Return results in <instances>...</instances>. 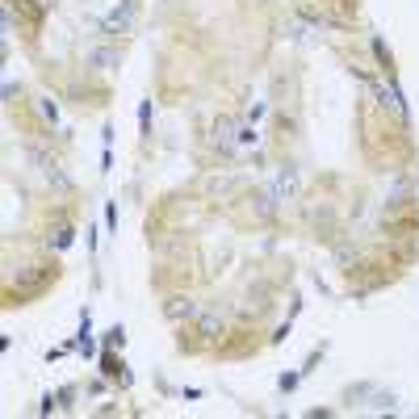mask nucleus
I'll use <instances>...</instances> for the list:
<instances>
[{"instance_id": "9d476101", "label": "nucleus", "mask_w": 419, "mask_h": 419, "mask_svg": "<svg viewBox=\"0 0 419 419\" xmlns=\"http://www.w3.org/2000/svg\"><path fill=\"white\" fill-rule=\"evenodd\" d=\"M248 143H256V126L239 122V147H248Z\"/></svg>"}, {"instance_id": "39448f33", "label": "nucleus", "mask_w": 419, "mask_h": 419, "mask_svg": "<svg viewBox=\"0 0 419 419\" xmlns=\"http://www.w3.org/2000/svg\"><path fill=\"white\" fill-rule=\"evenodd\" d=\"M294 189H298V176H294V168H285V172L273 180V193H269V197H273V201H290Z\"/></svg>"}, {"instance_id": "0eeeda50", "label": "nucleus", "mask_w": 419, "mask_h": 419, "mask_svg": "<svg viewBox=\"0 0 419 419\" xmlns=\"http://www.w3.org/2000/svg\"><path fill=\"white\" fill-rule=\"evenodd\" d=\"M71 239H76V231H71V227H59V231H55L46 243H50L55 252H63V248H71Z\"/></svg>"}, {"instance_id": "1a4fd4ad", "label": "nucleus", "mask_w": 419, "mask_h": 419, "mask_svg": "<svg viewBox=\"0 0 419 419\" xmlns=\"http://www.w3.org/2000/svg\"><path fill=\"white\" fill-rule=\"evenodd\" d=\"M151 113H155V109H151V101H143V105H139V126H143V134L151 130Z\"/></svg>"}, {"instance_id": "7ed1b4c3", "label": "nucleus", "mask_w": 419, "mask_h": 419, "mask_svg": "<svg viewBox=\"0 0 419 419\" xmlns=\"http://www.w3.org/2000/svg\"><path fill=\"white\" fill-rule=\"evenodd\" d=\"M193 323H197V336H201V340H222V336H227V319H222L218 311H201Z\"/></svg>"}, {"instance_id": "f257e3e1", "label": "nucleus", "mask_w": 419, "mask_h": 419, "mask_svg": "<svg viewBox=\"0 0 419 419\" xmlns=\"http://www.w3.org/2000/svg\"><path fill=\"white\" fill-rule=\"evenodd\" d=\"M210 143H214L222 155H231V151L239 147V122H235V118H218L214 130H210Z\"/></svg>"}, {"instance_id": "f03ea898", "label": "nucleus", "mask_w": 419, "mask_h": 419, "mask_svg": "<svg viewBox=\"0 0 419 419\" xmlns=\"http://www.w3.org/2000/svg\"><path fill=\"white\" fill-rule=\"evenodd\" d=\"M164 315H168L172 323H193V319L201 315V306H197L193 298H168V302H164Z\"/></svg>"}, {"instance_id": "6e6552de", "label": "nucleus", "mask_w": 419, "mask_h": 419, "mask_svg": "<svg viewBox=\"0 0 419 419\" xmlns=\"http://www.w3.org/2000/svg\"><path fill=\"white\" fill-rule=\"evenodd\" d=\"M38 113H42V122H50V126H59V105H55L50 97H42V101H38Z\"/></svg>"}, {"instance_id": "20e7f679", "label": "nucleus", "mask_w": 419, "mask_h": 419, "mask_svg": "<svg viewBox=\"0 0 419 419\" xmlns=\"http://www.w3.org/2000/svg\"><path fill=\"white\" fill-rule=\"evenodd\" d=\"M130 21H134V0H122V8H113L105 17V34H126Z\"/></svg>"}, {"instance_id": "423d86ee", "label": "nucleus", "mask_w": 419, "mask_h": 419, "mask_svg": "<svg viewBox=\"0 0 419 419\" xmlns=\"http://www.w3.org/2000/svg\"><path fill=\"white\" fill-rule=\"evenodd\" d=\"M88 63H92V67H101V71H118V67H122V55H118V50H109V46H97V50L88 55Z\"/></svg>"}]
</instances>
